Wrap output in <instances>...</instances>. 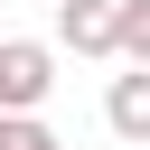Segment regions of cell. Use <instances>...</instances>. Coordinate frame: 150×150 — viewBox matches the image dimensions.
Here are the masks:
<instances>
[{
    "label": "cell",
    "mask_w": 150,
    "mask_h": 150,
    "mask_svg": "<svg viewBox=\"0 0 150 150\" xmlns=\"http://www.w3.org/2000/svg\"><path fill=\"white\" fill-rule=\"evenodd\" d=\"M56 47H75V56H122V0H56Z\"/></svg>",
    "instance_id": "7a4b0ae2"
},
{
    "label": "cell",
    "mask_w": 150,
    "mask_h": 150,
    "mask_svg": "<svg viewBox=\"0 0 150 150\" xmlns=\"http://www.w3.org/2000/svg\"><path fill=\"white\" fill-rule=\"evenodd\" d=\"M0 94H9V112H38L56 94V47L47 38H0Z\"/></svg>",
    "instance_id": "6da1fadb"
},
{
    "label": "cell",
    "mask_w": 150,
    "mask_h": 150,
    "mask_svg": "<svg viewBox=\"0 0 150 150\" xmlns=\"http://www.w3.org/2000/svg\"><path fill=\"white\" fill-rule=\"evenodd\" d=\"M122 66H150V0H122Z\"/></svg>",
    "instance_id": "277c9868"
},
{
    "label": "cell",
    "mask_w": 150,
    "mask_h": 150,
    "mask_svg": "<svg viewBox=\"0 0 150 150\" xmlns=\"http://www.w3.org/2000/svg\"><path fill=\"white\" fill-rule=\"evenodd\" d=\"M0 150H56V131L38 112H0Z\"/></svg>",
    "instance_id": "5b68a950"
},
{
    "label": "cell",
    "mask_w": 150,
    "mask_h": 150,
    "mask_svg": "<svg viewBox=\"0 0 150 150\" xmlns=\"http://www.w3.org/2000/svg\"><path fill=\"white\" fill-rule=\"evenodd\" d=\"M103 122H112V141H150V66H122L112 84H103Z\"/></svg>",
    "instance_id": "3957f363"
},
{
    "label": "cell",
    "mask_w": 150,
    "mask_h": 150,
    "mask_svg": "<svg viewBox=\"0 0 150 150\" xmlns=\"http://www.w3.org/2000/svg\"><path fill=\"white\" fill-rule=\"evenodd\" d=\"M0 112H9V94H0Z\"/></svg>",
    "instance_id": "8992f818"
}]
</instances>
